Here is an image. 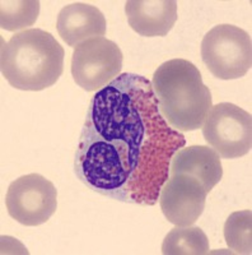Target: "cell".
I'll use <instances>...</instances> for the list:
<instances>
[{"mask_svg": "<svg viewBox=\"0 0 252 255\" xmlns=\"http://www.w3.org/2000/svg\"><path fill=\"white\" fill-rule=\"evenodd\" d=\"M158 109L152 82L124 73L96 92L79 135L74 171L93 191L119 202L154 206L185 147Z\"/></svg>", "mask_w": 252, "mask_h": 255, "instance_id": "6da1fadb", "label": "cell"}, {"mask_svg": "<svg viewBox=\"0 0 252 255\" xmlns=\"http://www.w3.org/2000/svg\"><path fill=\"white\" fill-rule=\"evenodd\" d=\"M151 82L161 115L172 129L182 133L203 127L213 97L203 83L200 70L191 61H166L154 72Z\"/></svg>", "mask_w": 252, "mask_h": 255, "instance_id": "7a4b0ae2", "label": "cell"}, {"mask_svg": "<svg viewBox=\"0 0 252 255\" xmlns=\"http://www.w3.org/2000/svg\"><path fill=\"white\" fill-rule=\"evenodd\" d=\"M1 74L20 91H42L64 72V49L50 32L31 28L15 33L1 47Z\"/></svg>", "mask_w": 252, "mask_h": 255, "instance_id": "3957f363", "label": "cell"}, {"mask_svg": "<svg viewBox=\"0 0 252 255\" xmlns=\"http://www.w3.org/2000/svg\"><path fill=\"white\" fill-rule=\"evenodd\" d=\"M200 52L206 68L219 79H238L251 69V36L233 24L213 27L201 41Z\"/></svg>", "mask_w": 252, "mask_h": 255, "instance_id": "277c9868", "label": "cell"}, {"mask_svg": "<svg viewBox=\"0 0 252 255\" xmlns=\"http://www.w3.org/2000/svg\"><path fill=\"white\" fill-rule=\"evenodd\" d=\"M201 129L204 139L222 158H238L251 151L252 116L237 105L212 106Z\"/></svg>", "mask_w": 252, "mask_h": 255, "instance_id": "5b68a950", "label": "cell"}, {"mask_svg": "<svg viewBox=\"0 0 252 255\" xmlns=\"http://www.w3.org/2000/svg\"><path fill=\"white\" fill-rule=\"evenodd\" d=\"M122 52L113 41L96 37L74 47L72 56V76L82 90L94 92L106 87L120 76Z\"/></svg>", "mask_w": 252, "mask_h": 255, "instance_id": "8992f818", "label": "cell"}, {"mask_svg": "<svg viewBox=\"0 0 252 255\" xmlns=\"http://www.w3.org/2000/svg\"><path fill=\"white\" fill-rule=\"evenodd\" d=\"M5 206L9 216L20 225L40 226L56 212L58 190L42 175H24L9 185Z\"/></svg>", "mask_w": 252, "mask_h": 255, "instance_id": "52a82bcc", "label": "cell"}, {"mask_svg": "<svg viewBox=\"0 0 252 255\" xmlns=\"http://www.w3.org/2000/svg\"><path fill=\"white\" fill-rule=\"evenodd\" d=\"M206 193L199 180L187 175H172L160 193V206L168 222L177 227L191 226L203 215Z\"/></svg>", "mask_w": 252, "mask_h": 255, "instance_id": "ba28073f", "label": "cell"}, {"mask_svg": "<svg viewBox=\"0 0 252 255\" xmlns=\"http://www.w3.org/2000/svg\"><path fill=\"white\" fill-rule=\"evenodd\" d=\"M56 28L61 40L69 46L77 47L90 38L103 37L107 31V22L103 13L96 6L73 3L60 10Z\"/></svg>", "mask_w": 252, "mask_h": 255, "instance_id": "9c48e42d", "label": "cell"}, {"mask_svg": "<svg viewBox=\"0 0 252 255\" xmlns=\"http://www.w3.org/2000/svg\"><path fill=\"white\" fill-rule=\"evenodd\" d=\"M129 26L140 36L163 37L177 20L174 0H129L125 4Z\"/></svg>", "mask_w": 252, "mask_h": 255, "instance_id": "30bf717a", "label": "cell"}, {"mask_svg": "<svg viewBox=\"0 0 252 255\" xmlns=\"http://www.w3.org/2000/svg\"><path fill=\"white\" fill-rule=\"evenodd\" d=\"M178 174L199 180L206 193H209L222 180L223 167L219 154L213 148L190 145L178 149L172 157L169 176Z\"/></svg>", "mask_w": 252, "mask_h": 255, "instance_id": "8fae6325", "label": "cell"}, {"mask_svg": "<svg viewBox=\"0 0 252 255\" xmlns=\"http://www.w3.org/2000/svg\"><path fill=\"white\" fill-rule=\"evenodd\" d=\"M209 240L200 227H174L168 232L162 244L165 255H205Z\"/></svg>", "mask_w": 252, "mask_h": 255, "instance_id": "7c38bea8", "label": "cell"}, {"mask_svg": "<svg viewBox=\"0 0 252 255\" xmlns=\"http://www.w3.org/2000/svg\"><path fill=\"white\" fill-rule=\"evenodd\" d=\"M40 14L37 0H3L0 3V27L15 32L33 26Z\"/></svg>", "mask_w": 252, "mask_h": 255, "instance_id": "4fadbf2b", "label": "cell"}, {"mask_svg": "<svg viewBox=\"0 0 252 255\" xmlns=\"http://www.w3.org/2000/svg\"><path fill=\"white\" fill-rule=\"evenodd\" d=\"M224 239L236 254L252 253V212H233L224 223Z\"/></svg>", "mask_w": 252, "mask_h": 255, "instance_id": "5bb4252c", "label": "cell"}]
</instances>
